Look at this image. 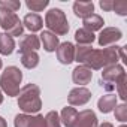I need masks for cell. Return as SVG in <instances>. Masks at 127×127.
Segmentation results:
<instances>
[{
    "mask_svg": "<svg viewBox=\"0 0 127 127\" xmlns=\"http://www.w3.org/2000/svg\"><path fill=\"white\" fill-rule=\"evenodd\" d=\"M118 58H120V46L117 45H112L103 49H93L91 46L78 45V48L75 49V60L79 64L94 70L117 64Z\"/></svg>",
    "mask_w": 127,
    "mask_h": 127,
    "instance_id": "6da1fadb",
    "label": "cell"
},
{
    "mask_svg": "<svg viewBox=\"0 0 127 127\" xmlns=\"http://www.w3.org/2000/svg\"><path fill=\"white\" fill-rule=\"evenodd\" d=\"M18 106L24 114H36L42 108L40 88L36 84H27L18 93Z\"/></svg>",
    "mask_w": 127,
    "mask_h": 127,
    "instance_id": "7a4b0ae2",
    "label": "cell"
},
{
    "mask_svg": "<svg viewBox=\"0 0 127 127\" xmlns=\"http://www.w3.org/2000/svg\"><path fill=\"white\" fill-rule=\"evenodd\" d=\"M23 81V73L17 66H9L5 69V72L0 76V87L9 96H18L20 93V84Z\"/></svg>",
    "mask_w": 127,
    "mask_h": 127,
    "instance_id": "3957f363",
    "label": "cell"
},
{
    "mask_svg": "<svg viewBox=\"0 0 127 127\" xmlns=\"http://www.w3.org/2000/svg\"><path fill=\"white\" fill-rule=\"evenodd\" d=\"M45 26L48 27V30L55 34V36H63V34H67L69 32V23L67 18L64 15L61 9L54 8L49 9L45 15Z\"/></svg>",
    "mask_w": 127,
    "mask_h": 127,
    "instance_id": "277c9868",
    "label": "cell"
},
{
    "mask_svg": "<svg viewBox=\"0 0 127 127\" xmlns=\"http://www.w3.org/2000/svg\"><path fill=\"white\" fill-rule=\"evenodd\" d=\"M0 27L6 30L9 36H21L24 32V26L18 15L5 8H0Z\"/></svg>",
    "mask_w": 127,
    "mask_h": 127,
    "instance_id": "5b68a950",
    "label": "cell"
},
{
    "mask_svg": "<svg viewBox=\"0 0 127 127\" xmlns=\"http://www.w3.org/2000/svg\"><path fill=\"white\" fill-rule=\"evenodd\" d=\"M126 76L123 66L120 64H112L103 69L102 72V79H100V85L106 90V91H112L115 90L117 84Z\"/></svg>",
    "mask_w": 127,
    "mask_h": 127,
    "instance_id": "8992f818",
    "label": "cell"
},
{
    "mask_svg": "<svg viewBox=\"0 0 127 127\" xmlns=\"http://www.w3.org/2000/svg\"><path fill=\"white\" fill-rule=\"evenodd\" d=\"M121 37H123V33H121L120 29H117V27H106L99 34V45L103 46V48H108V46H112L115 42H118Z\"/></svg>",
    "mask_w": 127,
    "mask_h": 127,
    "instance_id": "52a82bcc",
    "label": "cell"
},
{
    "mask_svg": "<svg viewBox=\"0 0 127 127\" xmlns=\"http://www.w3.org/2000/svg\"><path fill=\"white\" fill-rule=\"evenodd\" d=\"M90 99H91V91L88 88H85V87L73 88L69 93V97H67V100H69V103L72 106H82V105L88 103Z\"/></svg>",
    "mask_w": 127,
    "mask_h": 127,
    "instance_id": "ba28073f",
    "label": "cell"
},
{
    "mask_svg": "<svg viewBox=\"0 0 127 127\" xmlns=\"http://www.w3.org/2000/svg\"><path fill=\"white\" fill-rule=\"evenodd\" d=\"M57 58L61 64H70L75 60V46L70 42H63L57 48Z\"/></svg>",
    "mask_w": 127,
    "mask_h": 127,
    "instance_id": "9c48e42d",
    "label": "cell"
},
{
    "mask_svg": "<svg viewBox=\"0 0 127 127\" xmlns=\"http://www.w3.org/2000/svg\"><path fill=\"white\" fill-rule=\"evenodd\" d=\"M97 117L91 109H84L78 112V118L73 127H97Z\"/></svg>",
    "mask_w": 127,
    "mask_h": 127,
    "instance_id": "30bf717a",
    "label": "cell"
},
{
    "mask_svg": "<svg viewBox=\"0 0 127 127\" xmlns=\"http://www.w3.org/2000/svg\"><path fill=\"white\" fill-rule=\"evenodd\" d=\"M91 78H93L91 69H88V67H85V66H82V64L76 66V67L73 69V72H72V79H73V82L78 84V85H87V84L91 81Z\"/></svg>",
    "mask_w": 127,
    "mask_h": 127,
    "instance_id": "8fae6325",
    "label": "cell"
},
{
    "mask_svg": "<svg viewBox=\"0 0 127 127\" xmlns=\"http://www.w3.org/2000/svg\"><path fill=\"white\" fill-rule=\"evenodd\" d=\"M40 48V40H39V37L37 36H34V34H26V36H23V39L20 40V48H18V51L21 52V54H24V52H32V51H37Z\"/></svg>",
    "mask_w": 127,
    "mask_h": 127,
    "instance_id": "7c38bea8",
    "label": "cell"
},
{
    "mask_svg": "<svg viewBox=\"0 0 127 127\" xmlns=\"http://www.w3.org/2000/svg\"><path fill=\"white\" fill-rule=\"evenodd\" d=\"M43 45V49L48 51V52H52V51H57L60 42H58V36L52 34L51 32H42L40 33V39H39Z\"/></svg>",
    "mask_w": 127,
    "mask_h": 127,
    "instance_id": "4fadbf2b",
    "label": "cell"
},
{
    "mask_svg": "<svg viewBox=\"0 0 127 127\" xmlns=\"http://www.w3.org/2000/svg\"><path fill=\"white\" fill-rule=\"evenodd\" d=\"M23 26H24L26 29H29L32 33H33V32H39V30H42V27H43V20H42L40 15H37V14H27V15L24 17Z\"/></svg>",
    "mask_w": 127,
    "mask_h": 127,
    "instance_id": "5bb4252c",
    "label": "cell"
},
{
    "mask_svg": "<svg viewBox=\"0 0 127 127\" xmlns=\"http://www.w3.org/2000/svg\"><path fill=\"white\" fill-rule=\"evenodd\" d=\"M115 106H117V96H115V94H106V96L100 97L99 102H97V108H99L100 112H103V114L112 112Z\"/></svg>",
    "mask_w": 127,
    "mask_h": 127,
    "instance_id": "9a60e30c",
    "label": "cell"
},
{
    "mask_svg": "<svg viewBox=\"0 0 127 127\" xmlns=\"http://www.w3.org/2000/svg\"><path fill=\"white\" fill-rule=\"evenodd\" d=\"M73 12L76 17L87 18L94 12V3L93 2H75L73 3Z\"/></svg>",
    "mask_w": 127,
    "mask_h": 127,
    "instance_id": "2e32d148",
    "label": "cell"
},
{
    "mask_svg": "<svg viewBox=\"0 0 127 127\" xmlns=\"http://www.w3.org/2000/svg\"><path fill=\"white\" fill-rule=\"evenodd\" d=\"M15 49V40L8 33H0V54L11 55Z\"/></svg>",
    "mask_w": 127,
    "mask_h": 127,
    "instance_id": "e0dca14e",
    "label": "cell"
},
{
    "mask_svg": "<svg viewBox=\"0 0 127 127\" xmlns=\"http://www.w3.org/2000/svg\"><path fill=\"white\" fill-rule=\"evenodd\" d=\"M103 24H105L103 18L100 15H97V14H91L87 18H84V29L91 32V33L96 32V30H100L103 27Z\"/></svg>",
    "mask_w": 127,
    "mask_h": 127,
    "instance_id": "ac0fdd59",
    "label": "cell"
},
{
    "mask_svg": "<svg viewBox=\"0 0 127 127\" xmlns=\"http://www.w3.org/2000/svg\"><path fill=\"white\" fill-rule=\"evenodd\" d=\"M78 118V111L72 106H66L63 108L61 111V121L66 127H73L75 126V121Z\"/></svg>",
    "mask_w": 127,
    "mask_h": 127,
    "instance_id": "d6986e66",
    "label": "cell"
},
{
    "mask_svg": "<svg viewBox=\"0 0 127 127\" xmlns=\"http://www.w3.org/2000/svg\"><path fill=\"white\" fill-rule=\"evenodd\" d=\"M94 34L91 33V32H88V30H85V29H79V30H76V33H75V40L78 42V45H81V46H90L93 42H94Z\"/></svg>",
    "mask_w": 127,
    "mask_h": 127,
    "instance_id": "ffe728a7",
    "label": "cell"
},
{
    "mask_svg": "<svg viewBox=\"0 0 127 127\" xmlns=\"http://www.w3.org/2000/svg\"><path fill=\"white\" fill-rule=\"evenodd\" d=\"M21 64L27 69H34L39 64V55L37 52L32 51V52H24L21 54Z\"/></svg>",
    "mask_w": 127,
    "mask_h": 127,
    "instance_id": "44dd1931",
    "label": "cell"
},
{
    "mask_svg": "<svg viewBox=\"0 0 127 127\" xmlns=\"http://www.w3.org/2000/svg\"><path fill=\"white\" fill-rule=\"evenodd\" d=\"M45 127H61L60 117L55 111H49L45 115Z\"/></svg>",
    "mask_w": 127,
    "mask_h": 127,
    "instance_id": "7402d4cb",
    "label": "cell"
},
{
    "mask_svg": "<svg viewBox=\"0 0 127 127\" xmlns=\"http://www.w3.org/2000/svg\"><path fill=\"white\" fill-rule=\"evenodd\" d=\"M26 5L33 12H40V11H43L49 5V2H48V0H27Z\"/></svg>",
    "mask_w": 127,
    "mask_h": 127,
    "instance_id": "603a6c76",
    "label": "cell"
},
{
    "mask_svg": "<svg viewBox=\"0 0 127 127\" xmlns=\"http://www.w3.org/2000/svg\"><path fill=\"white\" fill-rule=\"evenodd\" d=\"M114 112H115V118L118 121H121V123L127 121V106H126V103H121V105L115 106Z\"/></svg>",
    "mask_w": 127,
    "mask_h": 127,
    "instance_id": "cb8c5ba5",
    "label": "cell"
},
{
    "mask_svg": "<svg viewBox=\"0 0 127 127\" xmlns=\"http://www.w3.org/2000/svg\"><path fill=\"white\" fill-rule=\"evenodd\" d=\"M0 8H5L11 12H17L21 8V3L17 2V0H2L0 2Z\"/></svg>",
    "mask_w": 127,
    "mask_h": 127,
    "instance_id": "d4e9b609",
    "label": "cell"
},
{
    "mask_svg": "<svg viewBox=\"0 0 127 127\" xmlns=\"http://www.w3.org/2000/svg\"><path fill=\"white\" fill-rule=\"evenodd\" d=\"M112 11H115L118 15H127V2H124V0H117V2H114V8Z\"/></svg>",
    "mask_w": 127,
    "mask_h": 127,
    "instance_id": "484cf974",
    "label": "cell"
},
{
    "mask_svg": "<svg viewBox=\"0 0 127 127\" xmlns=\"http://www.w3.org/2000/svg\"><path fill=\"white\" fill-rule=\"evenodd\" d=\"M29 123H30V117L27 114H18L15 117V127H29Z\"/></svg>",
    "mask_w": 127,
    "mask_h": 127,
    "instance_id": "4316f807",
    "label": "cell"
},
{
    "mask_svg": "<svg viewBox=\"0 0 127 127\" xmlns=\"http://www.w3.org/2000/svg\"><path fill=\"white\" fill-rule=\"evenodd\" d=\"M29 127H45V117H43V115H34V117H30Z\"/></svg>",
    "mask_w": 127,
    "mask_h": 127,
    "instance_id": "83f0119b",
    "label": "cell"
},
{
    "mask_svg": "<svg viewBox=\"0 0 127 127\" xmlns=\"http://www.w3.org/2000/svg\"><path fill=\"white\" fill-rule=\"evenodd\" d=\"M126 82H127V78L124 76V78H123V79L117 84V88H118V96H120L123 100H126V97H127V96H126Z\"/></svg>",
    "mask_w": 127,
    "mask_h": 127,
    "instance_id": "f1b7e54d",
    "label": "cell"
},
{
    "mask_svg": "<svg viewBox=\"0 0 127 127\" xmlns=\"http://www.w3.org/2000/svg\"><path fill=\"white\" fill-rule=\"evenodd\" d=\"M100 8L103 11H112V8H114V0H102V2H100Z\"/></svg>",
    "mask_w": 127,
    "mask_h": 127,
    "instance_id": "f546056e",
    "label": "cell"
},
{
    "mask_svg": "<svg viewBox=\"0 0 127 127\" xmlns=\"http://www.w3.org/2000/svg\"><path fill=\"white\" fill-rule=\"evenodd\" d=\"M0 127H8V124H6V120H5L3 117H0Z\"/></svg>",
    "mask_w": 127,
    "mask_h": 127,
    "instance_id": "4dcf8cb0",
    "label": "cell"
},
{
    "mask_svg": "<svg viewBox=\"0 0 127 127\" xmlns=\"http://www.w3.org/2000/svg\"><path fill=\"white\" fill-rule=\"evenodd\" d=\"M97 127H114L111 123H103V124H100V126H97Z\"/></svg>",
    "mask_w": 127,
    "mask_h": 127,
    "instance_id": "1f68e13d",
    "label": "cell"
},
{
    "mask_svg": "<svg viewBox=\"0 0 127 127\" xmlns=\"http://www.w3.org/2000/svg\"><path fill=\"white\" fill-rule=\"evenodd\" d=\"M3 103V94H2V91H0V105Z\"/></svg>",
    "mask_w": 127,
    "mask_h": 127,
    "instance_id": "d6a6232c",
    "label": "cell"
},
{
    "mask_svg": "<svg viewBox=\"0 0 127 127\" xmlns=\"http://www.w3.org/2000/svg\"><path fill=\"white\" fill-rule=\"evenodd\" d=\"M2 66H3V63H2V58H0V69H2Z\"/></svg>",
    "mask_w": 127,
    "mask_h": 127,
    "instance_id": "836d02e7",
    "label": "cell"
},
{
    "mask_svg": "<svg viewBox=\"0 0 127 127\" xmlns=\"http://www.w3.org/2000/svg\"><path fill=\"white\" fill-rule=\"evenodd\" d=\"M120 127H127V126H124V124H123V126H120Z\"/></svg>",
    "mask_w": 127,
    "mask_h": 127,
    "instance_id": "e575fe53",
    "label": "cell"
}]
</instances>
